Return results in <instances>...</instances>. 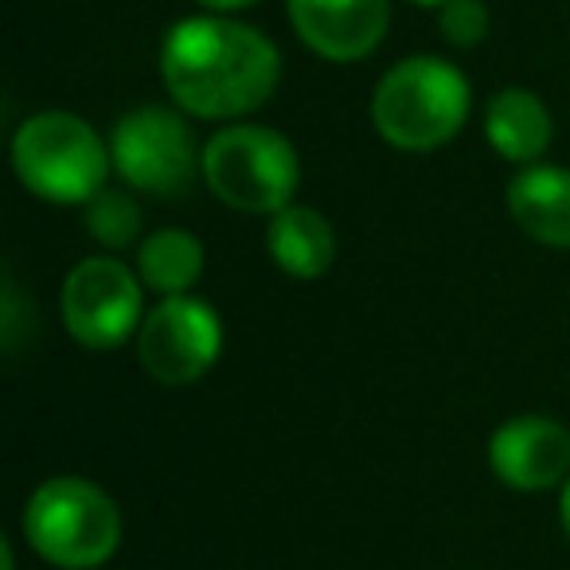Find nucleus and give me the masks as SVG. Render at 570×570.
<instances>
[{
    "instance_id": "15",
    "label": "nucleus",
    "mask_w": 570,
    "mask_h": 570,
    "mask_svg": "<svg viewBox=\"0 0 570 570\" xmlns=\"http://www.w3.org/2000/svg\"><path fill=\"white\" fill-rule=\"evenodd\" d=\"M87 230L106 246V250H126L141 235V207L129 191L102 188L87 204Z\"/></svg>"
},
{
    "instance_id": "4",
    "label": "nucleus",
    "mask_w": 570,
    "mask_h": 570,
    "mask_svg": "<svg viewBox=\"0 0 570 570\" xmlns=\"http://www.w3.org/2000/svg\"><path fill=\"white\" fill-rule=\"evenodd\" d=\"M24 535L51 567L95 570L118 551L121 512L98 484L82 476H56L28 500Z\"/></svg>"
},
{
    "instance_id": "13",
    "label": "nucleus",
    "mask_w": 570,
    "mask_h": 570,
    "mask_svg": "<svg viewBox=\"0 0 570 570\" xmlns=\"http://www.w3.org/2000/svg\"><path fill=\"white\" fill-rule=\"evenodd\" d=\"M484 137L504 160L515 165H535L551 145V114L531 90L504 87L492 95L484 114Z\"/></svg>"
},
{
    "instance_id": "7",
    "label": "nucleus",
    "mask_w": 570,
    "mask_h": 570,
    "mask_svg": "<svg viewBox=\"0 0 570 570\" xmlns=\"http://www.w3.org/2000/svg\"><path fill=\"white\" fill-rule=\"evenodd\" d=\"M63 325L82 348L110 352L126 344L141 321V282L118 258H87L67 274L63 294Z\"/></svg>"
},
{
    "instance_id": "17",
    "label": "nucleus",
    "mask_w": 570,
    "mask_h": 570,
    "mask_svg": "<svg viewBox=\"0 0 570 570\" xmlns=\"http://www.w3.org/2000/svg\"><path fill=\"white\" fill-rule=\"evenodd\" d=\"M199 9H207V12H235V9H246V4H254V0H196Z\"/></svg>"
},
{
    "instance_id": "5",
    "label": "nucleus",
    "mask_w": 570,
    "mask_h": 570,
    "mask_svg": "<svg viewBox=\"0 0 570 570\" xmlns=\"http://www.w3.org/2000/svg\"><path fill=\"white\" fill-rule=\"evenodd\" d=\"M204 180L212 196L246 215H269L294 204L302 165L277 129L227 126L204 145Z\"/></svg>"
},
{
    "instance_id": "1",
    "label": "nucleus",
    "mask_w": 570,
    "mask_h": 570,
    "mask_svg": "<svg viewBox=\"0 0 570 570\" xmlns=\"http://www.w3.org/2000/svg\"><path fill=\"white\" fill-rule=\"evenodd\" d=\"M160 79L196 118H243L274 95L282 56L258 28L223 17L176 20L160 43Z\"/></svg>"
},
{
    "instance_id": "18",
    "label": "nucleus",
    "mask_w": 570,
    "mask_h": 570,
    "mask_svg": "<svg viewBox=\"0 0 570 570\" xmlns=\"http://www.w3.org/2000/svg\"><path fill=\"white\" fill-rule=\"evenodd\" d=\"M562 528H567V535H570V481H567V489H562Z\"/></svg>"
},
{
    "instance_id": "9",
    "label": "nucleus",
    "mask_w": 570,
    "mask_h": 570,
    "mask_svg": "<svg viewBox=\"0 0 570 570\" xmlns=\"http://www.w3.org/2000/svg\"><path fill=\"white\" fill-rule=\"evenodd\" d=\"M285 9L305 48L328 63H360L391 24L387 0H285Z\"/></svg>"
},
{
    "instance_id": "14",
    "label": "nucleus",
    "mask_w": 570,
    "mask_h": 570,
    "mask_svg": "<svg viewBox=\"0 0 570 570\" xmlns=\"http://www.w3.org/2000/svg\"><path fill=\"white\" fill-rule=\"evenodd\" d=\"M137 274L153 294L184 297L204 274V246L188 230L165 227L137 246Z\"/></svg>"
},
{
    "instance_id": "16",
    "label": "nucleus",
    "mask_w": 570,
    "mask_h": 570,
    "mask_svg": "<svg viewBox=\"0 0 570 570\" xmlns=\"http://www.w3.org/2000/svg\"><path fill=\"white\" fill-rule=\"evenodd\" d=\"M438 24L453 48H476L489 36V9L484 0H445L438 9Z\"/></svg>"
},
{
    "instance_id": "10",
    "label": "nucleus",
    "mask_w": 570,
    "mask_h": 570,
    "mask_svg": "<svg viewBox=\"0 0 570 570\" xmlns=\"http://www.w3.org/2000/svg\"><path fill=\"white\" fill-rule=\"evenodd\" d=\"M489 465L520 492L554 489L570 473V430L539 414L504 422L489 442Z\"/></svg>"
},
{
    "instance_id": "11",
    "label": "nucleus",
    "mask_w": 570,
    "mask_h": 570,
    "mask_svg": "<svg viewBox=\"0 0 570 570\" xmlns=\"http://www.w3.org/2000/svg\"><path fill=\"white\" fill-rule=\"evenodd\" d=\"M508 212L535 243L570 250V173L554 165H528L508 184Z\"/></svg>"
},
{
    "instance_id": "2",
    "label": "nucleus",
    "mask_w": 570,
    "mask_h": 570,
    "mask_svg": "<svg viewBox=\"0 0 570 570\" xmlns=\"http://www.w3.org/2000/svg\"><path fill=\"white\" fill-rule=\"evenodd\" d=\"M469 118V79L434 56H411L380 79L372 121L387 145L403 153H430L458 137Z\"/></svg>"
},
{
    "instance_id": "8",
    "label": "nucleus",
    "mask_w": 570,
    "mask_h": 570,
    "mask_svg": "<svg viewBox=\"0 0 570 570\" xmlns=\"http://www.w3.org/2000/svg\"><path fill=\"white\" fill-rule=\"evenodd\" d=\"M223 352V325L199 297H165L137 333L141 367L165 387H184L212 372Z\"/></svg>"
},
{
    "instance_id": "12",
    "label": "nucleus",
    "mask_w": 570,
    "mask_h": 570,
    "mask_svg": "<svg viewBox=\"0 0 570 570\" xmlns=\"http://www.w3.org/2000/svg\"><path fill=\"white\" fill-rule=\"evenodd\" d=\"M269 258L297 282H317L336 262V230L317 207L289 204L269 219L266 230Z\"/></svg>"
},
{
    "instance_id": "19",
    "label": "nucleus",
    "mask_w": 570,
    "mask_h": 570,
    "mask_svg": "<svg viewBox=\"0 0 570 570\" xmlns=\"http://www.w3.org/2000/svg\"><path fill=\"white\" fill-rule=\"evenodd\" d=\"M414 4H426V9H442L445 0H414Z\"/></svg>"
},
{
    "instance_id": "6",
    "label": "nucleus",
    "mask_w": 570,
    "mask_h": 570,
    "mask_svg": "<svg viewBox=\"0 0 570 570\" xmlns=\"http://www.w3.org/2000/svg\"><path fill=\"white\" fill-rule=\"evenodd\" d=\"M114 173L137 191L153 196H180L196 173H204V153L196 149V134L176 110L141 106L114 126L110 137Z\"/></svg>"
},
{
    "instance_id": "3",
    "label": "nucleus",
    "mask_w": 570,
    "mask_h": 570,
    "mask_svg": "<svg viewBox=\"0 0 570 570\" xmlns=\"http://www.w3.org/2000/svg\"><path fill=\"white\" fill-rule=\"evenodd\" d=\"M12 165L28 191L51 204H90L106 188L110 149L79 114L48 110L12 137Z\"/></svg>"
}]
</instances>
